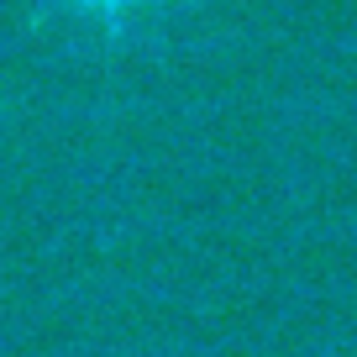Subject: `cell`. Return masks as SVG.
Masks as SVG:
<instances>
[{"mask_svg": "<svg viewBox=\"0 0 357 357\" xmlns=\"http://www.w3.org/2000/svg\"><path fill=\"white\" fill-rule=\"evenodd\" d=\"M68 11H84V16H95V22H105V26H121L132 11H142V6H153V0H63Z\"/></svg>", "mask_w": 357, "mask_h": 357, "instance_id": "obj_1", "label": "cell"}]
</instances>
